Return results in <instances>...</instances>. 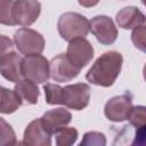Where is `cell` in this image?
Listing matches in <instances>:
<instances>
[{
    "label": "cell",
    "mask_w": 146,
    "mask_h": 146,
    "mask_svg": "<svg viewBox=\"0 0 146 146\" xmlns=\"http://www.w3.org/2000/svg\"><path fill=\"white\" fill-rule=\"evenodd\" d=\"M14 42L19 52L23 55H35L41 54L44 49V39L43 36L31 29L23 27L15 32Z\"/></svg>",
    "instance_id": "5"
},
{
    "label": "cell",
    "mask_w": 146,
    "mask_h": 146,
    "mask_svg": "<svg viewBox=\"0 0 146 146\" xmlns=\"http://www.w3.org/2000/svg\"><path fill=\"white\" fill-rule=\"evenodd\" d=\"M19 144L31 146H49L51 145V133L44 128L41 117L30 122L24 131L23 141Z\"/></svg>",
    "instance_id": "11"
},
{
    "label": "cell",
    "mask_w": 146,
    "mask_h": 146,
    "mask_svg": "<svg viewBox=\"0 0 146 146\" xmlns=\"http://www.w3.org/2000/svg\"><path fill=\"white\" fill-rule=\"evenodd\" d=\"M15 91L22 98L23 104L33 105V104L38 103L40 91H39V88L36 86V82L29 80V79L19 80L15 84Z\"/></svg>",
    "instance_id": "15"
},
{
    "label": "cell",
    "mask_w": 146,
    "mask_h": 146,
    "mask_svg": "<svg viewBox=\"0 0 146 146\" xmlns=\"http://www.w3.org/2000/svg\"><path fill=\"white\" fill-rule=\"evenodd\" d=\"M132 108V95L127 91L123 95L111 98L105 105L104 113L110 121L122 122L130 117Z\"/></svg>",
    "instance_id": "6"
},
{
    "label": "cell",
    "mask_w": 146,
    "mask_h": 146,
    "mask_svg": "<svg viewBox=\"0 0 146 146\" xmlns=\"http://www.w3.org/2000/svg\"><path fill=\"white\" fill-rule=\"evenodd\" d=\"M57 29L64 40L71 41L75 38H84L90 30V22L81 14L68 11L60 15Z\"/></svg>",
    "instance_id": "3"
},
{
    "label": "cell",
    "mask_w": 146,
    "mask_h": 146,
    "mask_svg": "<svg viewBox=\"0 0 146 146\" xmlns=\"http://www.w3.org/2000/svg\"><path fill=\"white\" fill-rule=\"evenodd\" d=\"M129 120L130 123L136 128L146 125V106H135L131 111Z\"/></svg>",
    "instance_id": "22"
},
{
    "label": "cell",
    "mask_w": 146,
    "mask_h": 146,
    "mask_svg": "<svg viewBox=\"0 0 146 146\" xmlns=\"http://www.w3.org/2000/svg\"><path fill=\"white\" fill-rule=\"evenodd\" d=\"M22 74L24 79L36 83L48 82L50 76V62L40 54L29 55L22 60Z\"/></svg>",
    "instance_id": "4"
},
{
    "label": "cell",
    "mask_w": 146,
    "mask_h": 146,
    "mask_svg": "<svg viewBox=\"0 0 146 146\" xmlns=\"http://www.w3.org/2000/svg\"><path fill=\"white\" fill-rule=\"evenodd\" d=\"M43 90L47 104H60L74 111H81L88 106L91 91L90 87L86 83L68 84L64 88L58 84L46 83Z\"/></svg>",
    "instance_id": "1"
},
{
    "label": "cell",
    "mask_w": 146,
    "mask_h": 146,
    "mask_svg": "<svg viewBox=\"0 0 146 146\" xmlns=\"http://www.w3.org/2000/svg\"><path fill=\"white\" fill-rule=\"evenodd\" d=\"M70 60L80 70L87 66L94 57V48L84 38H75L70 41L66 51Z\"/></svg>",
    "instance_id": "8"
},
{
    "label": "cell",
    "mask_w": 146,
    "mask_h": 146,
    "mask_svg": "<svg viewBox=\"0 0 146 146\" xmlns=\"http://www.w3.org/2000/svg\"><path fill=\"white\" fill-rule=\"evenodd\" d=\"M15 0H1L0 1V22L3 25H15L13 19V7Z\"/></svg>",
    "instance_id": "19"
},
{
    "label": "cell",
    "mask_w": 146,
    "mask_h": 146,
    "mask_svg": "<svg viewBox=\"0 0 146 146\" xmlns=\"http://www.w3.org/2000/svg\"><path fill=\"white\" fill-rule=\"evenodd\" d=\"M71 119H72L71 113L63 107L50 110L41 116V120H42L44 128L51 135H54L58 129L66 127L71 122Z\"/></svg>",
    "instance_id": "13"
},
{
    "label": "cell",
    "mask_w": 146,
    "mask_h": 146,
    "mask_svg": "<svg viewBox=\"0 0 146 146\" xmlns=\"http://www.w3.org/2000/svg\"><path fill=\"white\" fill-rule=\"evenodd\" d=\"M122 64L123 58L120 52L114 50L106 51L96 59L88 71L86 79L95 86L111 87L119 76Z\"/></svg>",
    "instance_id": "2"
},
{
    "label": "cell",
    "mask_w": 146,
    "mask_h": 146,
    "mask_svg": "<svg viewBox=\"0 0 146 146\" xmlns=\"http://www.w3.org/2000/svg\"><path fill=\"white\" fill-rule=\"evenodd\" d=\"M143 74H144V79H145V81H146V64H145V66H144V68H143Z\"/></svg>",
    "instance_id": "26"
},
{
    "label": "cell",
    "mask_w": 146,
    "mask_h": 146,
    "mask_svg": "<svg viewBox=\"0 0 146 146\" xmlns=\"http://www.w3.org/2000/svg\"><path fill=\"white\" fill-rule=\"evenodd\" d=\"M131 41L138 50L146 52V25H140L133 29Z\"/></svg>",
    "instance_id": "20"
},
{
    "label": "cell",
    "mask_w": 146,
    "mask_h": 146,
    "mask_svg": "<svg viewBox=\"0 0 146 146\" xmlns=\"http://www.w3.org/2000/svg\"><path fill=\"white\" fill-rule=\"evenodd\" d=\"M90 31L97 41L103 44H112L117 38V29L107 16H96L90 21Z\"/></svg>",
    "instance_id": "10"
},
{
    "label": "cell",
    "mask_w": 146,
    "mask_h": 146,
    "mask_svg": "<svg viewBox=\"0 0 146 146\" xmlns=\"http://www.w3.org/2000/svg\"><path fill=\"white\" fill-rule=\"evenodd\" d=\"M22 60L21 56L10 50L0 55V70L5 79L10 82H18L22 80Z\"/></svg>",
    "instance_id": "12"
},
{
    "label": "cell",
    "mask_w": 146,
    "mask_h": 146,
    "mask_svg": "<svg viewBox=\"0 0 146 146\" xmlns=\"http://www.w3.org/2000/svg\"><path fill=\"white\" fill-rule=\"evenodd\" d=\"M141 2H143V5L146 7V0H141Z\"/></svg>",
    "instance_id": "27"
},
{
    "label": "cell",
    "mask_w": 146,
    "mask_h": 146,
    "mask_svg": "<svg viewBox=\"0 0 146 146\" xmlns=\"http://www.w3.org/2000/svg\"><path fill=\"white\" fill-rule=\"evenodd\" d=\"M79 73L80 68L70 60L66 54H59L50 60V78L55 82H68Z\"/></svg>",
    "instance_id": "9"
},
{
    "label": "cell",
    "mask_w": 146,
    "mask_h": 146,
    "mask_svg": "<svg viewBox=\"0 0 146 146\" xmlns=\"http://www.w3.org/2000/svg\"><path fill=\"white\" fill-rule=\"evenodd\" d=\"M54 135L56 137V144L58 146L73 145L78 139V130L72 127H63L58 129Z\"/></svg>",
    "instance_id": "17"
},
{
    "label": "cell",
    "mask_w": 146,
    "mask_h": 146,
    "mask_svg": "<svg viewBox=\"0 0 146 146\" xmlns=\"http://www.w3.org/2000/svg\"><path fill=\"white\" fill-rule=\"evenodd\" d=\"M0 145L1 146H13L16 145V136L10 124H8L2 117L0 119Z\"/></svg>",
    "instance_id": "18"
},
{
    "label": "cell",
    "mask_w": 146,
    "mask_h": 146,
    "mask_svg": "<svg viewBox=\"0 0 146 146\" xmlns=\"http://www.w3.org/2000/svg\"><path fill=\"white\" fill-rule=\"evenodd\" d=\"M80 145H88V146H104L106 145V138L104 133L97 131H90L84 133L82 141Z\"/></svg>",
    "instance_id": "21"
},
{
    "label": "cell",
    "mask_w": 146,
    "mask_h": 146,
    "mask_svg": "<svg viewBox=\"0 0 146 146\" xmlns=\"http://www.w3.org/2000/svg\"><path fill=\"white\" fill-rule=\"evenodd\" d=\"M132 145H146V125L137 128Z\"/></svg>",
    "instance_id": "23"
},
{
    "label": "cell",
    "mask_w": 146,
    "mask_h": 146,
    "mask_svg": "<svg viewBox=\"0 0 146 146\" xmlns=\"http://www.w3.org/2000/svg\"><path fill=\"white\" fill-rule=\"evenodd\" d=\"M116 23L119 27L129 30L143 25L146 22V16L136 7H124L116 14Z\"/></svg>",
    "instance_id": "14"
},
{
    "label": "cell",
    "mask_w": 146,
    "mask_h": 146,
    "mask_svg": "<svg viewBox=\"0 0 146 146\" xmlns=\"http://www.w3.org/2000/svg\"><path fill=\"white\" fill-rule=\"evenodd\" d=\"M41 5L38 0H15L13 7V19L15 25L27 27L39 17Z\"/></svg>",
    "instance_id": "7"
},
{
    "label": "cell",
    "mask_w": 146,
    "mask_h": 146,
    "mask_svg": "<svg viewBox=\"0 0 146 146\" xmlns=\"http://www.w3.org/2000/svg\"><path fill=\"white\" fill-rule=\"evenodd\" d=\"M0 96H1V110H0V112L2 114L14 113L23 104L22 98L18 96V94L15 91V89L10 90V89H7L5 87H1Z\"/></svg>",
    "instance_id": "16"
},
{
    "label": "cell",
    "mask_w": 146,
    "mask_h": 146,
    "mask_svg": "<svg viewBox=\"0 0 146 146\" xmlns=\"http://www.w3.org/2000/svg\"><path fill=\"white\" fill-rule=\"evenodd\" d=\"M13 47H14V43L10 39H8L6 35H1V46H0V55L1 54H5L7 51H10L13 50Z\"/></svg>",
    "instance_id": "24"
},
{
    "label": "cell",
    "mask_w": 146,
    "mask_h": 146,
    "mask_svg": "<svg viewBox=\"0 0 146 146\" xmlns=\"http://www.w3.org/2000/svg\"><path fill=\"white\" fill-rule=\"evenodd\" d=\"M78 2L82 6V7H86V8H90V7H94L96 6L99 0H78Z\"/></svg>",
    "instance_id": "25"
}]
</instances>
